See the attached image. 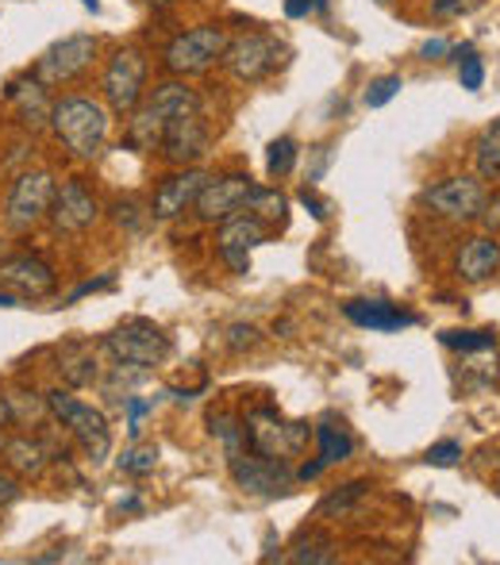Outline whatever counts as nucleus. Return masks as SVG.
<instances>
[{
  "instance_id": "nucleus-30",
  "label": "nucleus",
  "mask_w": 500,
  "mask_h": 565,
  "mask_svg": "<svg viewBox=\"0 0 500 565\" xmlns=\"http://www.w3.org/2000/svg\"><path fill=\"white\" fill-rule=\"evenodd\" d=\"M297 142L289 139V135H281V139H274L269 142V158H266V170H269V178H289L292 173V166H297Z\"/></svg>"
},
{
  "instance_id": "nucleus-4",
  "label": "nucleus",
  "mask_w": 500,
  "mask_h": 565,
  "mask_svg": "<svg viewBox=\"0 0 500 565\" xmlns=\"http://www.w3.org/2000/svg\"><path fill=\"white\" fill-rule=\"evenodd\" d=\"M46 412H51L54 419H58L62 427H66L70 435H74V443L85 450V458L97 466V461L108 458V450H113V431H108V419L100 408H93V404L77 401V396L70 393H46Z\"/></svg>"
},
{
  "instance_id": "nucleus-3",
  "label": "nucleus",
  "mask_w": 500,
  "mask_h": 565,
  "mask_svg": "<svg viewBox=\"0 0 500 565\" xmlns=\"http://www.w3.org/2000/svg\"><path fill=\"white\" fill-rule=\"evenodd\" d=\"M240 424H243V443H247V450L262 454V458L289 461L292 454H300L308 447V439H312V427L300 424V419H285L281 412L269 408V404L251 408Z\"/></svg>"
},
{
  "instance_id": "nucleus-19",
  "label": "nucleus",
  "mask_w": 500,
  "mask_h": 565,
  "mask_svg": "<svg viewBox=\"0 0 500 565\" xmlns=\"http://www.w3.org/2000/svg\"><path fill=\"white\" fill-rule=\"evenodd\" d=\"M500 269V243L497 235H470L455 254V274L470 285L489 281Z\"/></svg>"
},
{
  "instance_id": "nucleus-50",
  "label": "nucleus",
  "mask_w": 500,
  "mask_h": 565,
  "mask_svg": "<svg viewBox=\"0 0 500 565\" xmlns=\"http://www.w3.org/2000/svg\"><path fill=\"white\" fill-rule=\"evenodd\" d=\"M0 258H4V246H0Z\"/></svg>"
},
{
  "instance_id": "nucleus-40",
  "label": "nucleus",
  "mask_w": 500,
  "mask_h": 565,
  "mask_svg": "<svg viewBox=\"0 0 500 565\" xmlns=\"http://www.w3.org/2000/svg\"><path fill=\"white\" fill-rule=\"evenodd\" d=\"M481 227L489 231V235H497L500 231V193H493V196H486V209H481Z\"/></svg>"
},
{
  "instance_id": "nucleus-7",
  "label": "nucleus",
  "mask_w": 500,
  "mask_h": 565,
  "mask_svg": "<svg viewBox=\"0 0 500 565\" xmlns=\"http://www.w3.org/2000/svg\"><path fill=\"white\" fill-rule=\"evenodd\" d=\"M486 185L481 178H470V173H455V178H443L435 185H427L419 193V204L432 209L435 216L455 220V224H474L486 209Z\"/></svg>"
},
{
  "instance_id": "nucleus-5",
  "label": "nucleus",
  "mask_w": 500,
  "mask_h": 565,
  "mask_svg": "<svg viewBox=\"0 0 500 565\" xmlns=\"http://www.w3.org/2000/svg\"><path fill=\"white\" fill-rule=\"evenodd\" d=\"M105 350L124 365V370H155V365L166 362L170 354V335L158 328L155 320H142V316H131L124 320L113 335L105 339Z\"/></svg>"
},
{
  "instance_id": "nucleus-49",
  "label": "nucleus",
  "mask_w": 500,
  "mask_h": 565,
  "mask_svg": "<svg viewBox=\"0 0 500 565\" xmlns=\"http://www.w3.org/2000/svg\"><path fill=\"white\" fill-rule=\"evenodd\" d=\"M82 4H85V8H89V12H93V15H97V12H100V0H82Z\"/></svg>"
},
{
  "instance_id": "nucleus-51",
  "label": "nucleus",
  "mask_w": 500,
  "mask_h": 565,
  "mask_svg": "<svg viewBox=\"0 0 500 565\" xmlns=\"http://www.w3.org/2000/svg\"><path fill=\"white\" fill-rule=\"evenodd\" d=\"M158 4H166V0H158Z\"/></svg>"
},
{
  "instance_id": "nucleus-28",
  "label": "nucleus",
  "mask_w": 500,
  "mask_h": 565,
  "mask_svg": "<svg viewBox=\"0 0 500 565\" xmlns=\"http://www.w3.org/2000/svg\"><path fill=\"white\" fill-rule=\"evenodd\" d=\"M209 431H212V439L224 443L227 458L243 450V424L232 416V412H212V416H209Z\"/></svg>"
},
{
  "instance_id": "nucleus-10",
  "label": "nucleus",
  "mask_w": 500,
  "mask_h": 565,
  "mask_svg": "<svg viewBox=\"0 0 500 565\" xmlns=\"http://www.w3.org/2000/svg\"><path fill=\"white\" fill-rule=\"evenodd\" d=\"M227 466H232L235 484L251 497H285L297 484V469L285 458H262L254 450H240L227 458Z\"/></svg>"
},
{
  "instance_id": "nucleus-21",
  "label": "nucleus",
  "mask_w": 500,
  "mask_h": 565,
  "mask_svg": "<svg viewBox=\"0 0 500 565\" xmlns=\"http://www.w3.org/2000/svg\"><path fill=\"white\" fill-rule=\"evenodd\" d=\"M343 312L354 328H370V331H401V328H412V323H416V316L389 305V300H351Z\"/></svg>"
},
{
  "instance_id": "nucleus-48",
  "label": "nucleus",
  "mask_w": 500,
  "mask_h": 565,
  "mask_svg": "<svg viewBox=\"0 0 500 565\" xmlns=\"http://www.w3.org/2000/svg\"><path fill=\"white\" fill-rule=\"evenodd\" d=\"M15 300H20L15 292H0V308H15Z\"/></svg>"
},
{
  "instance_id": "nucleus-23",
  "label": "nucleus",
  "mask_w": 500,
  "mask_h": 565,
  "mask_svg": "<svg viewBox=\"0 0 500 565\" xmlns=\"http://www.w3.org/2000/svg\"><path fill=\"white\" fill-rule=\"evenodd\" d=\"M58 370L70 385H93L97 381V354L85 342H70L58 350Z\"/></svg>"
},
{
  "instance_id": "nucleus-47",
  "label": "nucleus",
  "mask_w": 500,
  "mask_h": 565,
  "mask_svg": "<svg viewBox=\"0 0 500 565\" xmlns=\"http://www.w3.org/2000/svg\"><path fill=\"white\" fill-rule=\"evenodd\" d=\"M8 419H12V396L0 393V427H4Z\"/></svg>"
},
{
  "instance_id": "nucleus-34",
  "label": "nucleus",
  "mask_w": 500,
  "mask_h": 565,
  "mask_svg": "<svg viewBox=\"0 0 500 565\" xmlns=\"http://www.w3.org/2000/svg\"><path fill=\"white\" fill-rule=\"evenodd\" d=\"M401 89H404L401 74H385V77H377V82H370V89H366V108H385L389 100H393Z\"/></svg>"
},
{
  "instance_id": "nucleus-22",
  "label": "nucleus",
  "mask_w": 500,
  "mask_h": 565,
  "mask_svg": "<svg viewBox=\"0 0 500 565\" xmlns=\"http://www.w3.org/2000/svg\"><path fill=\"white\" fill-rule=\"evenodd\" d=\"M0 458H4L15 473L39 477L46 469V458H51V454H46V447L39 439H31V435H15V439L0 443Z\"/></svg>"
},
{
  "instance_id": "nucleus-9",
  "label": "nucleus",
  "mask_w": 500,
  "mask_h": 565,
  "mask_svg": "<svg viewBox=\"0 0 500 565\" xmlns=\"http://www.w3.org/2000/svg\"><path fill=\"white\" fill-rule=\"evenodd\" d=\"M51 201H54V178L46 170H31L20 173L8 189L4 201V220L12 231H31L51 216Z\"/></svg>"
},
{
  "instance_id": "nucleus-27",
  "label": "nucleus",
  "mask_w": 500,
  "mask_h": 565,
  "mask_svg": "<svg viewBox=\"0 0 500 565\" xmlns=\"http://www.w3.org/2000/svg\"><path fill=\"white\" fill-rule=\"evenodd\" d=\"M155 466H158V447H155V443H139V439H135L131 447L120 454V473L147 477V473H155Z\"/></svg>"
},
{
  "instance_id": "nucleus-25",
  "label": "nucleus",
  "mask_w": 500,
  "mask_h": 565,
  "mask_svg": "<svg viewBox=\"0 0 500 565\" xmlns=\"http://www.w3.org/2000/svg\"><path fill=\"white\" fill-rule=\"evenodd\" d=\"M474 162H478L481 181H500V119L486 127L474 142Z\"/></svg>"
},
{
  "instance_id": "nucleus-37",
  "label": "nucleus",
  "mask_w": 500,
  "mask_h": 565,
  "mask_svg": "<svg viewBox=\"0 0 500 565\" xmlns=\"http://www.w3.org/2000/svg\"><path fill=\"white\" fill-rule=\"evenodd\" d=\"M124 408H127V435H131V439H139L142 419H147V412L155 408V404L142 401V396H124Z\"/></svg>"
},
{
  "instance_id": "nucleus-24",
  "label": "nucleus",
  "mask_w": 500,
  "mask_h": 565,
  "mask_svg": "<svg viewBox=\"0 0 500 565\" xmlns=\"http://www.w3.org/2000/svg\"><path fill=\"white\" fill-rule=\"evenodd\" d=\"M312 435H316V443H320V461H323V466H339V461H347L354 454L351 431H347L343 424H336V419H323V424H316Z\"/></svg>"
},
{
  "instance_id": "nucleus-6",
  "label": "nucleus",
  "mask_w": 500,
  "mask_h": 565,
  "mask_svg": "<svg viewBox=\"0 0 500 565\" xmlns=\"http://www.w3.org/2000/svg\"><path fill=\"white\" fill-rule=\"evenodd\" d=\"M227 51V35L224 28H193V31H181L162 54V66L166 74L173 77H196V74H209Z\"/></svg>"
},
{
  "instance_id": "nucleus-33",
  "label": "nucleus",
  "mask_w": 500,
  "mask_h": 565,
  "mask_svg": "<svg viewBox=\"0 0 500 565\" xmlns=\"http://www.w3.org/2000/svg\"><path fill=\"white\" fill-rule=\"evenodd\" d=\"M366 489H370L366 481H351V484H343V489H339V492H331V497L323 500V504H320V512H323V515H331V512H347V508H351L354 500H362V497H366Z\"/></svg>"
},
{
  "instance_id": "nucleus-39",
  "label": "nucleus",
  "mask_w": 500,
  "mask_h": 565,
  "mask_svg": "<svg viewBox=\"0 0 500 565\" xmlns=\"http://www.w3.org/2000/svg\"><path fill=\"white\" fill-rule=\"evenodd\" d=\"M116 285V277L113 274H105V277H97V281H85V285H77L74 292L66 297V305H77L82 297H89V292H105V289H113Z\"/></svg>"
},
{
  "instance_id": "nucleus-16",
  "label": "nucleus",
  "mask_w": 500,
  "mask_h": 565,
  "mask_svg": "<svg viewBox=\"0 0 500 565\" xmlns=\"http://www.w3.org/2000/svg\"><path fill=\"white\" fill-rule=\"evenodd\" d=\"M0 285L15 297L43 300L58 289V274L35 254H15V258H0Z\"/></svg>"
},
{
  "instance_id": "nucleus-26",
  "label": "nucleus",
  "mask_w": 500,
  "mask_h": 565,
  "mask_svg": "<svg viewBox=\"0 0 500 565\" xmlns=\"http://www.w3.org/2000/svg\"><path fill=\"white\" fill-rule=\"evenodd\" d=\"M247 212L262 216L266 224H285V196L277 193V189L254 185L251 196H247Z\"/></svg>"
},
{
  "instance_id": "nucleus-44",
  "label": "nucleus",
  "mask_w": 500,
  "mask_h": 565,
  "mask_svg": "<svg viewBox=\"0 0 500 565\" xmlns=\"http://www.w3.org/2000/svg\"><path fill=\"white\" fill-rule=\"evenodd\" d=\"M15 497H20V481L8 477V473H0V508H8Z\"/></svg>"
},
{
  "instance_id": "nucleus-17",
  "label": "nucleus",
  "mask_w": 500,
  "mask_h": 565,
  "mask_svg": "<svg viewBox=\"0 0 500 565\" xmlns=\"http://www.w3.org/2000/svg\"><path fill=\"white\" fill-rule=\"evenodd\" d=\"M100 216L97 196L85 189V181H66L62 189H54L51 201V224L62 235H77V231H89Z\"/></svg>"
},
{
  "instance_id": "nucleus-18",
  "label": "nucleus",
  "mask_w": 500,
  "mask_h": 565,
  "mask_svg": "<svg viewBox=\"0 0 500 565\" xmlns=\"http://www.w3.org/2000/svg\"><path fill=\"white\" fill-rule=\"evenodd\" d=\"M212 173L204 170H193V166H185L181 173H173V178H166L162 185L155 189V201H150V216L155 220H178L185 209H193L196 196H201V189L209 185Z\"/></svg>"
},
{
  "instance_id": "nucleus-12",
  "label": "nucleus",
  "mask_w": 500,
  "mask_h": 565,
  "mask_svg": "<svg viewBox=\"0 0 500 565\" xmlns=\"http://www.w3.org/2000/svg\"><path fill=\"white\" fill-rule=\"evenodd\" d=\"M285 46L277 43L274 35H262V31H247V35L240 39H227V51H224V66L232 70L240 82H262V77H269L277 70V62H281Z\"/></svg>"
},
{
  "instance_id": "nucleus-41",
  "label": "nucleus",
  "mask_w": 500,
  "mask_h": 565,
  "mask_svg": "<svg viewBox=\"0 0 500 565\" xmlns=\"http://www.w3.org/2000/svg\"><path fill=\"white\" fill-rule=\"evenodd\" d=\"M447 54H450V43H447V39H439V35L427 39V43L419 46V58H424V62H439V58H447Z\"/></svg>"
},
{
  "instance_id": "nucleus-43",
  "label": "nucleus",
  "mask_w": 500,
  "mask_h": 565,
  "mask_svg": "<svg viewBox=\"0 0 500 565\" xmlns=\"http://www.w3.org/2000/svg\"><path fill=\"white\" fill-rule=\"evenodd\" d=\"M116 224H127V227H131V231H139V220H135V212H139V209H135V204L131 201H120V204H116Z\"/></svg>"
},
{
  "instance_id": "nucleus-32",
  "label": "nucleus",
  "mask_w": 500,
  "mask_h": 565,
  "mask_svg": "<svg viewBox=\"0 0 500 565\" xmlns=\"http://www.w3.org/2000/svg\"><path fill=\"white\" fill-rule=\"evenodd\" d=\"M458 62V82H462V89L478 93L481 82H486V66H481V58L474 54V46H458V51H450Z\"/></svg>"
},
{
  "instance_id": "nucleus-38",
  "label": "nucleus",
  "mask_w": 500,
  "mask_h": 565,
  "mask_svg": "<svg viewBox=\"0 0 500 565\" xmlns=\"http://www.w3.org/2000/svg\"><path fill=\"white\" fill-rule=\"evenodd\" d=\"M227 347H232V350L258 347V331H254L251 323H235V328H227Z\"/></svg>"
},
{
  "instance_id": "nucleus-2",
  "label": "nucleus",
  "mask_w": 500,
  "mask_h": 565,
  "mask_svg": "<svg viewBox=\"0 0 500 565\" xmlns=\"http://www.w3.org/2000/svg\"><path fill=\"white\" fill-rule=\"evenodd\" d=\"M108 108L93 97H62L51 108V127L62 139V147L77 158H97L108 139Z\"/></svg>"
},
{
  "instance_id": "nucleus-20",
  "label": "nucleus",
  "mask_w": 500,
  "mask_h": 565,
  "mask_svg": "<svg viewBox=\"0 0 500 565\" xmlns=\"http://www.w3.org/2000/svg\"><path fill=\"white\" fill-rule=\"evenodd\" d=\"M4 97L12 100L15 108H20V119L23 127H31V131H43L46 124H51V100H46V85H39L35 77H15V82H8Z\"/></svg>"
},
{
  "instance_id": "nucleus-36",
  "label": "nucleus",
  "mask_w": 500,
  "mask_h": 565,
  "mask_svg": "<svg viewBox=\"0 0 500 565\" xmlns=\"http://www.w3.org/2000/svg\"><path fill=\"white\" fill-rule=\"evenodd\" d=\"M486 0H432V15L439 20H462V15H474Z\"/></svg>"
},
{
  "instance_id": "nucleus-1",
  "label": "nucleus",
  "mask_w": 500,
  "mask_h": 565,
  "mask_svg": "<svg viewBox=\"0 0 500 565\" xmlns=\"http://www.w3.org/2000/svg\"><path fill=\"white\" fill-rule=\"evenodd\" d=\"M201 113V97L196 89H189L185 82H166L150 93L147 100H139V108L131 113V124H127V147L142 150V154H155L162 147L166 131H170L173 119Z\"/></svg>"
},
{
  "instance_id": "nucleus-14",
  "label": "nucleus",
  "mask_w": 500,
  "mask_h": 565,
  "mask_svg": "<svg viewBox=\"0 0 500 565\" xmlns=\"http://www.w3.org/2000/svg\"><path fill=\"white\" fill-rule=\"evenodd\" d=\"M254 181L247 173H224V178H209V185L201 189V196H196V216L204 220V224H224V220H232L235 212L247 209V196H251Z\"/></svg>"
},
{
  "instance_id": "nucleus-15",
  "label": "nucleus",
  "mask_w": 500,
  "mask_h": 565,
  "mask_svg": "<svg viewBox=\"0 0 500 565\" xmlns=\"http://www.w3.org/2000/svg\"><path fill=\"white\" fill-rule=\"evenodd\" d=\"M209 147H212V127H209V119H204V113H189V116L173 119L170 131H166V139H162V147H158V150H162V158L170 166L185 170V166L201 162V158L209 154Z\"/></svg>"
},
{
  "instance_id": "nucleus-13",
  "label": "nucleus",
  "mask_w": 500,
  "mask_h": 565,
  "mask_svg": "<svg viewBox=\"0 0 500 565\" xmlns=\"http://www.w3.org/2000/svg\"><path fill=\"white\" fill-rule=\"evenodd\" d=\"M269 238V224L254 212H235L232 220H224L216 231V246H220V258L235 269V274H251V250L262 246Z\"/></svg>"
},
{
  "instance_id": "nucleus-8",
  "label": "nucleus",
  "mask_w": 500,
  "mask_h": 565,
  "mask_svg": "<svg viewBox=\"0 0 500 565\" xmlns=\"http://www.w3.org/2000/svg\"><path fill=\"white\" fill-rule=\"evenodd\" d=\"M142 85H147V54H142L139 46L116 51L113 62L105 66V77H100L108 108H113L116 116H131L142 100Z\"/></svg>"
},
{
  "instance_id": "nucleus-45",
  "label": "nucleus",
  "mask_w": 500,
  "mask_h": 565,
  "mask_svg": "<svg viewBox=\"0 0 500 565\" xmlns=\"http://www.w3.org/2000/svg\"><path fill=\"white\" fill-rule=\"evenodd\" d=\"M300 204H305V209L312 212V220H328V204H323L316 193H308V189L300 193Z\"/></svg>"
},
{
  "instance_id": "nucleus-42",
  "label": "nucleus",
  "mask_w": 500,
  "mask_h": 565,
  "mask_svg": "<svg viewBox=\"0 0 500 565\" xmlns=\"http://www.w3.org/2000/svg\"><path fill=\"white\" fill-rule=\"evenodd\" d=\"M323 4H328V0H285V15H289V20H305L312 8H323Z\"/></svg>"
},
{
  "instance_id": "nucleus-46",
  "label": "nucleus",
  "mask_w": 500,
  "mask_h": 565,
  "mask_svg": "<svg viewBox=\"0 0 500 565\" xmlns=\"http://www.w3.org/2000/svg\"><path fill=\"white\" fill-rule=\"evenodd\" d=\"M323 469H328V466H323L320 458H316V461H305V466L297 469V481H316V477H320Z\"/></svg>"
},
{
  "instance_id": "nucleus-31",
  "label": "nucleus",
  "mask_w": 500,
  "mask_h": 565,
  "mask_svg": "<svg viewBox=\"0 0 500 565\" xmlns=\"http://www.w3.org/2000/svg\"><path fill=\"white\" fill-rule=\"evenodd\" d=\"M439 342L450 350H462V354H478V350H493L497 335L493 331H443Z\"/></svg>"
},
{
  "instance_id": "nucleus-11",
  "label": "nucleus",
  "mask_w": 500,
  "mask_h": 565,
  "mask_svg": "<svg viewBox=\"0 0 500 565\" xmlns=\"http://www.w3.org/2000/svg\"><path fill=\"white\" fill-rule=\"evenodd\" d=\"M93 54H97V39L93 35H66L62 43L46 46L43 58H39L35 70H31V77H35L39 85H46V89L66 85L93 66Z\"/></svg>"
},
{
  "instance_id": "nucleus-29",
  "label": "nucleus",
  "mask_w": 500,
  "mask_h": 565,
  "mask_svg": "<svg viewBox=\"0 0 500 565\" xmlns=\"http://www.w3.org/2000/svg\"><path fill=\"white\" fill-rule=\"evenodd\" d=\"M336 543L331 539H323V535H312V539H300L297 543V551L289 554V562H297V565H331L336 562Z\"/></svg>"
},
{
  "instance_id": "nucleus-35",
  "label": "nucleus",
  "mask_w": 500,
  "mask_h": 565,
  "mask_svg": "<svg viewBox=\"0 0 500 565\" xmlns=\"http://www.w3.org/2000/svg\"><path fill=\"white\" fill-rule=\"evenodd\" d=\"M424 461H427V466H435V469H450V466H458V461H462V443H455V439L435 443V447H427Z\"/></svg>"
}]
</instances>
